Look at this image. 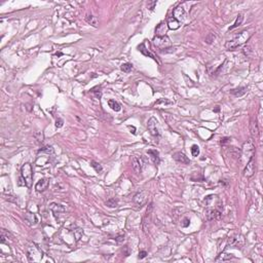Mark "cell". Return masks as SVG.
I'll use <instances>...</instances> for the list:
<instances>
[{"mask_svg": "<svg viewBox=\"0 0 263 263\" xmlns=\"http://www.w3.org/2000/svg\"><path fill=\"white\" fill-rule=\"evenodd\" d=\"M147 127H148V131L150 132V134L152 135L153 137H158V136H159L158 122H157V120H156L154 117H151L150 119L148 120Z\"/></svg>", "mask_w": 263, "mask_h": 263, "instance_id": "6", "label": "cell"}, {"mask_svg": "<svg viewBox=\"0 0 263 263\" xmlns=\"http://www.w3.org/2000/svg\"><path fill=\"white\" fill-rule=\"evenodd\" d=\"M233 258V255L232 254H225V253H222L221 255H219V257L216 259L217 262L219 261H226V260H230Z\"/></svg>", "mask_w": 263, "mask_h": 263, "instance_id": "27", "label": "cell"}, {"mask_svg": "<svg viewBox=\"0 0 263 263\" xmlns=\"http://www.w3.org/2000/svg\"><path fill=\"white\" fill-rule=\"evenodd\" d=\"M185 16H186V10L182 5H179L178 7H176L174 9V11H173V16H174L176 20H178L179 22L183 21L184 19H185Z\"/></svg>", "mask_w": 263, "mask_h": 263, "instance_id": "10", "label": "cell"}, {"mask_svg": "<svg viewBox=\"0 0 263 263\" xmlns=\"http://www.w3.org/2000/svg\"><path fill=\"white\" fill-rule=\"evenodd\" d=\"M64 124V120L62 119V118H58L56 121V127H58V129H60V127H62Z\"/></svg>", "mask_w": 263, "mask_h": 263, "instance_id": "33", "label": "cell"}, {"mask_svg": "<svg viewBox=\"0 0 263 263\" xmlns=\"http://www.w3.org/2000/svg\"><path fill=\"white\" fill-rule=\"evenodd\" d=\"M255 154V145L253 143V140H248L244 143V146L241 148V162L247 163L251 158Z\"/></svg>", "mask_w": 263, "mask_h": 263, "instance_id": "2", "label": "cell"}, {"mask_svg": "<svg viewBox=\"0 0 263 263\" xmlns=\"http://www.w3.org/2000/svg\"><path fill=\"white\" fill-rule=\"evenodd\" d=\"M121 70L124 71V72L125 73H129L130 71L132 70V64L130 63H124L121 65Z\"/></svg>", "mask_w": 263, "mask_h": 263, "instance_id": "32", "label": "cell"}, {"mask_svg": "<svg viewBox=\"0 0 263 263\" xmlns=\"http://www.w3.org/2000/svg\"><path fill=\"white\" fill-rule=\"evenodd\" d=\"M91 165L94 168L95 171H96L97 173H101V172H102V170H103V168H102V165H100V163L94 162V160H92V162H91Z\"/></svg>", "mask_w": 263, "mask_h": 263, "instance_id": "30", "label": "cell"}, {"mask_svg": "<svg viewBox=\"0 0 263 263\" xmlns=\"http://www.w3.org/2000/svg\"><path fill=\"white\" fill-rule=\"evenodd\" d=\"M228 141H229V138H223V139H221V144L222 145H224V144L227 143Z\"/></svg>", "mask_w": 263, "mask_h": 263, "instance_id": "41", "label": "cell"}, {"mask_svg": "<svg viewBox=\"0 0 263 263\" xmlns=\"http://www.w3.org/2000/svg\"><path fill=\"white\" fill-rule=\"evenodd\" d=\"M243 20H244V16H243V15H238V18H236V21H235V23H234L233 25H232L231 27L229 28V30H232V29H234V28H238V27H240V26L241 25V23H243Z\"/></svg>", "mask_w": 263, "mask_h": 263, "instance_id": "28", "label": "cell"}, {"mask_svg": "<svg viewBox=\"0 0 263 263\" xmlns=\"http://www.w3.org/2000/svg\"><path fill=\"white\" fill-rule=\"evenodd\" d=\"M130 249L127 246H125V247H124V249H122V254H124L125 257H127V256H130Z\"/></svg>", "mask_w": 263, "mask_h": 263, "instance_id": "35", "label": "cell"}, {"mask_svg": "<svg viewBox=\"0 0 263 263\" xmlns=\"http://www.w3.org/2000/svg\"><path fill=\"white\" fill-rule=\"evenodd\" d=\"M147 153L150 155L152 162L155 163V165H158L159 163V154H158V151L153 150V149H150V150L147 151Z\"/></svg>", "mask_w": 263, "mask_h": 263, "instance_id": "19", "label": "cell"}, {"mask_svg": "<svg viewBox=\"0 0 263 263\" xmlns=\"http://www.w3.org/2000/svg\"><path fill=\"white\" fill-rule=\"evenodd\" d=\"M250 132H251V135H252L253 138L257 139L258 137H259L260 127H259V124H258V121H257V119H256V118H252V120H251Z\"/></svg>", "mask_w": 263, "mask_h": 263, "instance_id": "9", "label": "cell"}, {"mask_svg": "<svg viewBox=\"0 0 263 263\" xmlns=\"http://www.w3.org/2000/svg\"><path fill=\"white\" fill-rule=\"evenodd\" d=\"M214 39H215V35L209 34V36L206 38V41H207V43H212V41H214Z\"/></svg>", "mask_w": 263, "mask_h": 263, "instance_id": "34", "label": "cell"}, {"mask_svg": "<svg viewBox=\"0 0 263 263\" xmlns=\"http://www.w3.org/2000/svg\"><path fill=\"white\" fill-rule=\"evenodd\" d=\"M21 173H22V177L24 180L26 181V186L31 187L32 185V178H33V171L32 167L30 163H25L21 169Z\"/></svg>", "mask_w": 263, "mask_h": 263, "instance_id": "3", "label": "cell"}, {"mask_svg": "<svg viewBox=\"0 0 263 263\" xmlns=\"http://www.w3.org/2000/svg\"><path fill=\"white\" fill-rule=\"evenodd\" d=\"M156 5V1H153V2H148L147 3V6L148 8L150 9V10H153V8H154V6Z\"/></svg>", "mask_w": 263, "mask_h": 263, "instance_id": "38", "label": "cell"}, {"mask_svg": "<svg viewBox=\"0 0 263 263\" xmlns=\"http://www.w3.org/2000/svg\"><path fill=\"white\" fill-rule=\"evenodd\" d=\"M132 167H133V170H134L137 174H140L142 171V167H143V162H142L141 159L136 157V156H132Z\"/></svg>", "mask_w": 263, "mask_h": 263, "instance_id": "11", "label": "cell"}, {"mask_svg": "<svg viewBox=\"0 0 263 263\" xmlns=\"http://www.w3.org/2000/svg\"><path fill=\"white\" fill-rule=\"evenodd\" d=\"M85 21H86L87 24H89V25L93 26V27H95V28H97L99 26L98 19H97V16H95L93 15H87L86 16H85Z\"/></svg>", "mask_w": 263, "mask_h": 263, "instance_id": "18", "label": "cell"}, {"mask_svg": "<svg viewBox=\"0 0 263 263\" xmlns=\"http://www.w3.org/2000/svg\"><path fill=\"white\" fill-rule=\"evenodd\" d=\"M246 92H247V87H238V89H231L230 93L235 97H241L243 95L246 94Z\"/></svg>", "mask_w": 263, "mask_h": 263, "instance_id": "21", "label": "cell"}, {"mask_svg": "<svg viewBox=\"0 0 263 263\" xmlns=\"http://www.w3.org/2000/svg\"><path fill=\"white\" fill-rule=\"evenodd\" d=\"M254 173H255V160H254V156H253V157L246 163V168L245 170H244V175H245V177L250 178V177H252L253 175H254Z\"/></svg>", "mask_w": 263, "mask_h": 263, "instance_id": "8", "label": "cell"}, {"mask_svg": "<svg viewBox=\"0 0 263 263\" xmlns=\"http://www.w3.org/2000/svg\"><path fill=\"white\" fill-rule=\"evenodd\" d=\"M47 186H48V180L44 178V179L39 180V181L37 182L36 185H35V189L40 192V191L45 190V189L47 188Z\"/></svg>", "mask_w": 263, "mask_h": 263, "instance_id": "16", "label": "cell"}, {"mask_svg": "<svg viewBox=\"0 0 263 263\" xmlns=\"http://www.w3.org/2000/svg\"><path fill=\"white\" fill-rule=\"evenodd\" d=\"M167 24H168V28H169V29H172V30H177L180 27V25H181V23H180L178 20H176L174 16H172L171 19H169V21H168Z\"/></svg>", "mask_w": 263, "mask_h": 263, "instance_id": "17", "label": "cell"}, {"mask_svg": "<svg viewBox=\"0 0 263 263\" xmlns=\"http://www.w3.org/2000/svg\"><path fill=\"white\" fill-rule=\"evenodd\" d=\"M168 29H169V28H168V24L167 23H160L155 29L156 36H158V37L165 36V35H167Z\"/></svg>", "mask_w": 263, "mask_h": 263, "instance_id": "12", "label": "cell"}, {"mask_svg": "<svg viewBox=\"0 0 263 263\" xmlns=\"http://www.w3.org/2000/svg\"><path fill=\"white\" fill-rule=\"evenodd\" d=\"M244 245V238L241 235H236L229 240V246L231 247H241Z\"/></svg>", "mask_w": 263, "mask_h": 263, "instance_id": "14", "label": "cell"}, {"mask_svg": "<svg viewBox=\"0 0 263 263\" xmlns=\"http://www.w3.org/2000/svg\"><path fill=\"white\" fill-rule=\"evenodd\" d=\"M124 240V234H119V235H117L115 238V241H117V243H121Z\"/></svg>", "mask_w": 263, "mask_h": 263, "instance_id": "36", "label": "cell"}, {"mask_svg": "<svg viewBox=\"0 0 263 263\" xmlns=\"http://www.w3.org/2000/svg\"><path fill=\"white\" fill-rule=\"evenodd\" d=\"M108 105H109V107L112 109V110L116 111V112L120 111V109H121V107H120L119 104H118L117 102L114 101V100H109L108 101Z\"/></svg>", "mask_w": 263, "mask_h": 263, "instance_id": "25", "label": "cell"}, {"mask_svg": "<svg viewBox=\"0 0 263 263\" xmlns=\"http://www.w3.org/2000/svg\"><path fill=\"white\" fill-rule=\"evenodd\" d=\"M25 219L27 220L30 224H36L37 221H38V220H37V217L35 216L33 213H27V214L25 215Z\"/></svg>", "mask_w": 263, "mask_h": 263, "instance_id": "23", "label": "cell"}, {"mask_svg": "<svg viewBox=\"0 0 263 263\" xmlns=\"http://www.w3.org/2000/svg\"><path fill=\"white\" fill-rule=\"evenodd\" d=\"M244 53H245V54L247 57L250 56V53H251V47L250 46H245L244 47Z\"/></svg>", "mask_w": 263, "mask_h": 263, "instance_id": "37", "label": "cell"}, {"mask_svg": "<svg viewBox=\"0 0 263 263\" xmlns=\"http://www.w3.org/2000/svg\"><path fill=\"white\" fill-rule=\"evenodd\" d=\"M51 212L54 213V217H56V218H58L60 215L64 214V212H65V209H64L62 206L57 205V203H53V205H51Z\"/></svg>", "mask_w": 263, "mask_h": 263, "instance_id": "15", "label": "cell"}, {"mask_svg": "<svg viewBox=\"0 0 263 263\" xmlns=\"http://www.w3.org/2000/svg\"><path fill=\"white\" fill-rule=\"evenodd\" d=\"M134 203L138 208H141L142 206L145 205V203H147V194H146L145 191H141V192L135 194Z\"/></svg>", "mask_w": 263, "mask_h": 263, "instance_id": "7", "label": "cell"}, {"mask_svg": "<svg viewBox=\"0 0 263 263\" xmlns=\"http://www.w3.org/2000/svg\"><path fill=\"white\" fill-rule=\"evenodd\" d=\"M72 232H73V235H74L75 241H79L80 238H81L82 234H83V231H82V229L79 228V227H76V228H74L72 230Z\"/></svg>", "mask_w": 263, "mask_h": 263, "instance_id": "26", "label": "cell"}, {"mask_svg": "<svg viewBox=\"0 0 263 263\" xmlns=\"http://www.w3.org/2000/svg\"><path fill=\"white\" fill-rule=\"evenodd\" d=\"M8 240H13V235H11L10 232L6 231L5 229H2L1 230V243H5L6 241Z\"/></svg>", "mask_w": 263, "mask_h": 263, "instance_id": "22", "label": "cell"}, {"mask_svg": "<svg viewBox=\"0 0 263 263\" xmlns=\"http://www.w3.org/2000/svg\"><path fill=\"white\" fill-rule=\"evenodd\" d=\"M250 36L251 34L248 31H241L240 34L236 35L233 39L227 41L226 44H225V47H226L228 51H234V49H236L238 46H241V44L247 42L249 38H250Z\"/></svg>", "mask_w": 263, "mask_h": 263, "instance_id": "1", "label": "cell"}, {"mask_svg": "<svg viewBox=\"0 0 263 263\" xmlns=\"http://www.w3.org/2000/svg\"><path fill=\"white\" fill-rule=\"evenodd\" d=\"M139 51H141L142 54H144V56H147V57H150V58H152L153 60H156V58L154 57V54H152L150 53V51H148V49L145 48V45L144 44H141V45L139 46Z\"/></svg>", "mask_w": 263, "mask_h": 263, "instance_id": "24", "label": "cell"}, {"mask_svg": "<svg viewBox=\"0 0 263 263\" xmlns=\"http://www.w3.org/2000/svg\"><path fill=\"white\" fill-rule=\"evenodd\" d=\"M106 205H107V207L109 208H116L118 205V201L117 200H115V198H110V200L106 201Z\"/></svg>", "mask_w": 263, "mask_h": 263, "instance_id": "29", "label": "cell"}, {"mask_svg": "<svg viewBox=\"0 0 263 263\" xmlns=\"http://www.w3.org/2000/svg\"><path fill=\"white\" fill-rule=\"evenodd\" d=\"M191 154H192L194 157L200 155V147L197 145H192L191 147Z\"/></svg>", "mask_w": 263, "mask_h": 263, "instance_id": "31", "label": "cell"}, {"mask_svg": "<svg viewBox=\"0 0 263 263\" xmlns=\"http://www.w3.org/2000/svg\"><path fill=\"white\" fill-rule=\"evenodd\" d=\"M221 210L217 209V208H212V207H207L205 212V217L207 221H212V220H217L221 217Z\"/></svg>", "mask_w": 263, "mask_h": 263, "instance_id": "4", "label": "cell"}, {"mask_svg": "<svg viewBox=\"0 0 263 263\" xmlns=\"http://www.w3.org/2000/svg\"><path fill=\"white\" fill-rule=\"evenodd\" d=\"M153 43H154V45L156 47H158V48L165 49V48H168L169 46H171V40L167 35H165V36H162V37L155 36L154 38H153Z\"/></svg>", "mask_w": 263, "mask_h": 263, "instance_id": "5", "label": "cell"}, {"mask_svg": "<svg viewBox=\"0 0 263 263\" xmlns=\"http://www.w3.org/2000/svg\"><path fill=\"white\" fill-rule=\"evenodd\" d=\"M183 222H184V223H182V226H183V227H187V226H189V223H190V221H189V219H188V218H185V219L183 220Z\"/></svg>", "mask_w": 263, "mask_h": 263, "instance_id": "40", "label": "cell"}, {"mask_svg": "<svg viewBox=\"0 0 263 263\" xmlns=\"http://www.w3.org/2000/svg\"><path fill=\"white\" fill-rule=\"evenodd\" d=\"M146 256H147V252H146V251H140V252H139V258H140V259H143V258H145Z\"/></svg>", "mask_w": 263, "mask_h": 263, "instance_id": "39", "label": "cell"}, {"mask_svg": "<svg viewBox=\"0 0 263 263\" xmlns=\"http://www.w3.org/2000/svg\"><path fill=\"white\" fill-rule=\"evenodd\" d=\"M174 158L176 162H178L180 163H183V165H189L190 163V159H189L187 156L184 154L183 152H177L175 153Z\"/></svg>", "mask_w": 263, "mask_h": 263, "instance_id": "13", "label": "cell"}, {"mask_svg": "<svg viewBox=\"0 0 263 263\" xmlns=\"http://www.w3.org/2000/svg\"><path fill=\"white\" fill-rule=\"evenodd\" d=\"M129 127H130V129H131V130H133V134H135V133H136V132H135V127H131V125H130Z\"/></svg>", "mask_w": 263, "mask_h": 263, "instance_id": "42", "label": "cell"}, {"mask_svg": "<svg viewBox=\"0 0 263 263\" xmlns=\"http://www.w3.org/2000/svg\"><path fill=\"white\" fill-rule=\"evenodd\" d=\"M169 105H173V102L168 100V99H159L156 103L154 104L155 108H159V107H165V106Z\"/></svg>", "mask_w": 263, "mask_h": 263, "instance_id": "20", "label": "cell"}]
</instances>
